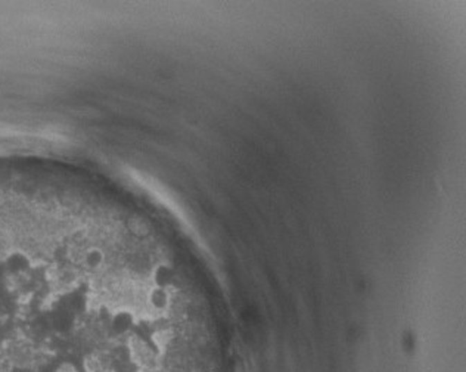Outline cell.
<instances>
[{"label": "cell", "mask_w": 466, "mask_h": 372, "mask_svg": "<svg viewBox=\"0 0 466 372\" xmlns=\"http://www.w3.org/2000/svg\"><path fill=\"white\" fill-rule=\"evenodd\" d=\"M133 317L129 312H118L111 319V330L114 334L123 335L133 328Z\"/></svg>", "instance_id": "1"}, {"label": "cell", "mask_w": 466, "mask_h": 372, "mask_svg": "<svg viewBox=\"0 0 466 372\" xmlns=\"http://www.w3.org/2000/svg\"><path fill=\"white\" fill-rule=\"evenodd\" d=\"M142 366L133 360L132 357L118 359L116 360V365L112 368V372H141Z\"/></svg>", "instance_id": "2"}, {"label": "cell", "mask_w": 466, "mask_h": 372, "mask_svg": "<svg viewBox=\"0 0 466 372\" xmlns=\"http://www.w3.org/2000/svg\"><path fill=\"white\" fill-rule=\"evenodd\" d=\"M55 372H78V369L73 362H70V360H62V362H60L58 366H56Z\"/></svg>", "instance_id": "3"}]
</instances>
